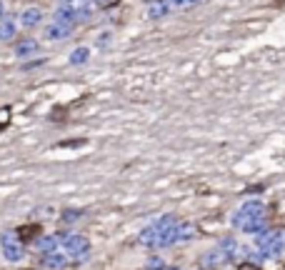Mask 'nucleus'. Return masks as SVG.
Segmentation results:
<instances>
[{
  "mask_svg": "<svg viewBox=\"0 0 285 270\" xmlns=\"http://www.w3.org/2000/svg\"><path fill=\"white\" fill-rule=\"evenodd\" d=\"M193 3H195V0H175V5H180V8L183 5H193Z\"/></svg>",
  "mask_w": 285,
  "mask_h": 270,
  "instance_id": "15",
  "label": "nucleus"
},
{
  "mask_svg": "<svg viewBox=\"0 0 285 270\" xmlns=\"http://www.w3.org/2000/svg\"><path fill=\"white\" fill-rule=\"evenodd\" d=\"M240 270H255V268H250V265H243V268H240Z\"/></svg>",
  "mask_w": 285,
  "mask_h": 270,
  "instance_id": "17",
  "label": "nucleus"
},
{
  "mask_svg": "<svg viewBox=\"0 0 285 270\" xmlns=\"http://www.w3.org/2000/svg\"><path fill=\"white\" fill-rule=\"evenodd\" d=\"M13 35H15L13 20H10V18H3V20H0V40H10Z\"/></svg>",
  "mask_w": 285,
  "mask_h": 270,
  "instance_id": "7",
  "label": "nucleus"
},
{
  "mask_svg": "<svg viewBox=\"0 0 285 270\" xmlns=\"http://www.w3.org/2000/svg\"><path fill=\"white\" fill-rule=\"evenodd\" d=\"M63 263H65L63 255H50V258L45 260V265H53V268H58V265H63Z\"/></svg>",
  "mask_w": 285,
  "mask_h": 270,
  "instance_id": "12",
  "label": "nucleus"
},
{
  "mask_svg": "<svg viewBox=\"0 0 285 270\" xmlns=\"http://www.w3.org/2000/svg\"><path fill=\"white\" fill-rule=\"evenodd\" d=\"M165 13H168V3H165V0H155V3L150 5V10H148L150 18H163Z\"/></svg>",
  "mask_w": 285,
  "mask_h": 270,
  "instance_id": "9",
  "label": "nucleus"
},
{
  "mask_svg": "<svg viewBox=\"0 0 285 270\" xmlns=\"http://www.w3.org/2000/svg\"><path fill=\"white\" fill-rule=\"evenodd\" d=\"M263 213H265L263 203L250 200V203H245V205L235 213L233 223H235L238 228H243V230H248V233H255V230H260V228H263V218H265Z\"/></svg>",
  "mask_w": 285,
  "mask_h": 270,
  "instance_id": "1",
  "label": "nucleus"
},
{
  "mask_svg": "<svg viewBox=\"0 0 285 270\" xmlns=\"http://www.w3.org/2000/svg\"><path fill=\"white\" fill-rule=\"evenodd\" d=\"M108 43H110V38H108V33H105V35H100V38H98V48H105V45H108Z\"/></svg>",
  "mask_w": 285,
  "mask_h": 270,
  "instance_id": "13",
  "label": "nucleus"
},
{
  "mask_svg": "<svg viewBox=\"0 0 285 270\" xmlns=\"http://www.w3.org/2000/svg\"><path fill=\"white\" fill-rule=\"evenodd\" d=\"M70 25H60V23H55V25H50L48 28V38L50 40H60V38H68L70 35Z\"/></svg>",
  "mask_w": 285,
  "mask_h": 270,
  "instance_id": "5",
  "label": "nucleus"
},
{
  "mask_svg": "<svg viewBox=\"0 0 285 270\" xmlns=\"http://www.w3.org/2000/svg\"><path fill=\"white\" fill-rule=\"evenodd\" d=\"M0 18H3V0H0Z\"/></svg>",
  "mask_w": 285,
  "mask_h": 270,
  "instance_id": "18",
  "label": "nucleus"
},
{
  "mask_svg": "<svg viewBox=\"0 0 285 270\" xmlns=\"http://www.w3.org/2000/svg\"><path fill=\"white\" fill-rule=\"evenodd\" d=\"M55 23L70 25V28H73V23H78V15H75V10H73L70 5H65V8H60V10L55 13Z\"/></svg>",
  "mask_w": 285,
  "mask_h": 270,
  "instance_id": "3",
  "label": "nucleus"
},
{
  "mask_svg": "<svg viewBox=\"0 0 285 270\" xmlns=\"http://www.w3.org/2000/svg\"><path fill=\"white\" fill-rule=\"evenodd\" d=\"M40 18H43V13L38 8H28V10H23V15H20V23H23L25 28H33V25L40 23Z\"/></svg>",
  "mask_w": 285,
  "mask_h": 270,
  "instance_id": "4",
  "label": "nucleus"
},
{
  "mask_svg": "<svg viewBox=\"0 0 285 270\" xmlns=\"http://www.w3.org/2000/svg\"><path fill=\"white\" fill-rule=\"evenodd\" d=\"M195 3H198V0H195Z\"/></svg>",
  "mask_w": 285,
  "mask_h": 270,
  "instance_id": "19",
  "label": "nucleus"
},
{
  "mask_svg": "<svg viewBox=\"0 0 285 270\" xmlns=\"http://www.w3.org/2000/svg\"><path fill=\"white\" fill-rule=\"evenodd\" d=\"M63 218H65V220H78V210H68Z\"/></svg>",
  "mask_w": 285,
  "mask_h": 270,
  "instance_id": "14",
  "label": "nucleus"
},
{
  "mask_svg": "<svg viewBox=\"0 0 285 270\" xmlns=\"http://www.w3.org/2000/svg\"><path fill=\"white\" fill-rule=\"evenodd\" d=\"M3 253H5L8 260H20V255H23V248L18 245V240H15L13 233L3 235Z\"/></svg>",
  "mask_w": 285,
  "mask_h": 270,
  "instance_id": "2",
  "label": "nucleus"
},
{
  "mask_svg": "<svg viewBox=\"0 0 285 270\" xmlns=\"http://www.w3.org/2000/svg\"><path fill=\"white\" fill-rule=\"evenodd\" d=\"M88 58H90V50L88 48H75L70 53V63L73 65H83V63H88Z\"/></svg>",
  "mask_w": 285,
  "mask_h": 270,
  "instance_id": "8",
  "label": "nucleus"
},
{
  "mask_svg": "<svg viewBox=\"0 0 285 270\" xmlns=\"http://www.w3.org/2000/svg\"><path fill=\"white\" fill-rule=\"evenodd\" d=\"M15 53H18L20 58H28V55L38 53V43H35V40H23V43H18Z\"/></svg>",
  "mask_w": 285,
  "mask_h": 270,
  "instance_id": "6",
  "label": "nucleus"
},
{
  "mask_svg": "<svg viewBox=\"0 0 285 270\" xmlns=\"http://www.w3.org/2000/svg\"><path fill=\"white\" fill-rule=\"evenodd\" d=\"M53 245H55V238H43V240H38L40 250H53Z\"/></svg>",
  "mask_w": 285,
  "mask_h": 270,
  "instance_id": "10",
  "label": "nucleus"
},
{
  "mask_svg": "<svg viewBox=\"0 0 285 270\" xmlns=\"http://www.w3.org/2000/svg\"><path fill=\"white\" fill-rule=\"evenodd\" d=\"M95 3H98V5H103V8H105V5H110V3H113V0H95Z\"/></svg>",
  "mask_w": 285,
  "mask_h": 270,
  "instance_id": "16",
  "label": "nucleus"
},
{
  "mask_svg": "<svg viewBox=\"0 0 285 270\" xmlns=\"http://www.w3.org/2000/svg\"><path fill=\"white\" fill-rule=\"evenodd\" d=\"M8 123H10V110L8 108H0V130H3Z\"/></svg>",
  "mask_w": 285,
  "mask_h": 270,
  "instance_id": "11",
  "label": "nucleus"
}]
</instances>
